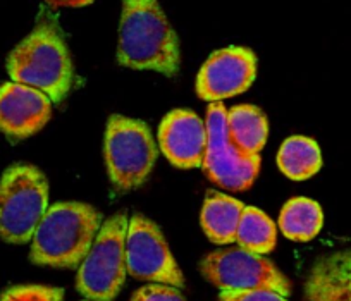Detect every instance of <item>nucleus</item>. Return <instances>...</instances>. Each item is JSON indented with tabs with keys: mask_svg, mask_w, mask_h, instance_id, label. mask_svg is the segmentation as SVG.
<instances>
[{
	"mask_svg": "<svg viewBox=\"0 0 351 301\" xmlns=\"http://www.w3.org/2000/svg\"><path fill=\"white\" fill-rule=\"evenodd\" d=\"M200 272L208 282L224 289H271L288 296L291 284L269 258L243 248L212 252L200 262Z\"/></svg>",
	"mask_w": 351,
	"mask_h": 301,
	"instance_id": "nucleus-7",
	"label": "nucleus"
},
{
	"mask_svg": "<svg viewBox=\"0 0 351 301\" xmlns=\"http://www.w3.org/2000/svg\"><path fill=\"white\" fill-rule=\"evenodd\" d=\"M128 276L138 280L184 287V277L176 263L160 228L145 215L134 214L128 222L126 243Z\"/></svg>",
	"mask_w": 351,
	"mask_h": 301,
	"instance_id": "nucleus-9",
	"label": "nucleus"
},
{
	"mask_svg": "<svg viewBox=\"0 0 351 301\" xmlns=\"http://www.w3.org/2000/svg\"><path fill=\"white\" fill-rule=\"evenodd\" d=\"M117 62L169 77L178 74L180 42L158 0H123Z\"/></svg>",
	"mask_w": 351,
	"mask_h": 301,
	"instance_id": "nucleus-2",
	"label": "nucleus"
},
{
	"mask_svg": "<svg viewBox=\"0 0 351 301\" xmlns=\"http://www.w3.org/2000/svg\"><path fill=\"white\" fill-rule=\"evenodd\" d=\"M102 215L86 204L62 202L49 207L32 238L29 260L36 265L76 269L102 228Z\"/></svg>",
	"mask_w": 351,
	"mask_h": 301,
	"instance_id": "nucleus-3",
	"label": "nucleus"
},
{
	"mask_svg": "<svg viewBox=\"0 0 351 301\" xmlns=\"http://www.w3.org/2000/svg\"><path fill=\"white\" fill-rule=\"evenodd\" d=\"M49 210V181L28 164L11 165L0 179V238L25 245Z\"/></svg>",
	"mask_w": 351,
	"mask_h": 301,
	"instance_id": "nucleus-4",
	"label": "nucleus"
},
{
	"mask_svg": "<svg viewBox=\"0 0 351 301\" xmlns=\"http://www.w3.org/2000/svg\"><path fill=\"white\" fill-rule=\"evenodd\" d=\"M226 130L231 143L246 155H260L267 141V117L255 106H236L226 114Z\"/></svg>",
	"mask_w": 351,
	"mask_h": 301,
	"instance_id": "nucleus-15",
	"label": "nucleus"
},
{
	"mask_svg": "<svg viewBox=\"0 0 351 301\" xmlns=\"http://www.w3.org/2000/svg\"><path fill=\"white\" fill-rule=\"evenodd\" d=\"M245 205L224 193L208 191L202 208L200 224L214 245H231L236 241Z\"/></svg>",
	"mask_w": 351,
	"mask_h": 301,
	"instance_id": "nucleus-14",
	"label": "nucleus"
},
{
	"mask_svg": "<svg viewBox=\"0 0 351 301\" xmlns=\"http://www.w3.org/2000/svg\"><path fill=\"white\" fill-rule=\"evenodd\" d=\"M86 301H90V300H86Z\"/></svg>",
	"mask_w": 351,
	"mask_h": 301,
	"instance_id": "nucleus-22",
	"label": "nucleus"
},
{
	"mask_svg": "<svg viewBox=\"0 0 351 301\" xmlns=\"http://www.w3.org/2000/svg\"><path fill=\"white\" fill-rule=\"evenodd\" d=\"M303 301H351V248L324 255L313 263Z\"/></svg>",
	"mask_w": 351,
	"mask_h": 301,
	"instance_id": "nucleus-13",
	"label": "nucleus"
},
{
	"mask_svg": "<svg viewBox=\"0 0 351 301\" xmlns=\"http://www.w3.org/2000/svg\"><path fill=\"white\" fill-rule=\"evenodd\" d=\"M126 214H117L106 221L92 248L77 269L76 287L90 301H114L124 286L128 232Z\"/></svg>",
	"mask_w": 351,
	"mask_h": 301,
	"instance_id": "nucleus-6",
	"label": "nucleus"
},
{
	"mask_svg": "<svg viewBox=\"0 0 351 301\" xmlns=\"http://www.w3.org/2000/svg\"><path fill=\"white\" fill-rule=\"evenodd\" d=\"M276 239L278 231L274 222L256 207H245L236 232V243L239 248L263 255L274 250Z\"/></svg>",
	"mask_w": 351,
	"mask_h": 301,
	"instance_id": "nucleus-18",
	"label": "nucleus"
},
{
	"mask_svg": "<svg viewBox=\"0 0 351 301\" xmlns=\"http://www.w3.org/2000/svg\"><path fill=\"white\" fill-rule=\"evenodd\" d=\"M52 116V102L45 93L9 81L0 84V131L12 140L38 133Z\"/></svg>",
	"mask_w": 351,
	"mask_h": 301,
	"instance_id": "nucleus-11",
	"label": "nucleus"
},
{
	"mask_svg": "<svg viewBox=\"0 0 351 301\" xmlns=\"http://www.w3.org/2000/svg\"><path fill=\"white\" fill-rule=\"evenodd\" d=\"M158 145L176 167H202L207 148V124L191 110H172L158 126Z\"/></svg>",
	"mask_w": 351,
	"mask_h": 301,
	"instance_id": "nucleus-12",
	"label": "nucleus"
},
{
	"mask_svg": "<svg viewBox=\"0 0 351 301\" xmlns=\"http://www.w3.org/2000/svg\"><path fill=\"white\" fill-rule=\"evenodd\" d=\"M8 74L59 106L73 88L74 67L56 12L43 9L33 32L9 53Z\"/></svg>",
	"mask_w": 351,
	"mask_h": 301,
	"instance_id": "nucleus-1",
	"label": "nucleus"
},
{
	"mask_svg": "<svg viewBox=\"0 0 351 301\" xmlns=\"http://www.w3.org/2000/svg\"><path fill=\"white\" fill-rule=\"evenodd\" d=\"M256 77V56L246 47H228L212 53L197 76V93L207 102L245 93Z\"/></svg>",
	"mask_w": 351,
	"mask_h": 301,
	"instance_id": "nucleus-10",
	"label": "nucleus"
},
{
	"mask_svg": "<svg viewBox=\"0 0 351 301\" xmlns=\"http://www.w3.org/2000/svg\"><path fill=\"white\" fill-rule=\"evenodd\" d=\"M107 172L117 191H131L143 184L157 160V145L143 121L110 116L104 141Z\"/></svg>",
	"mask_w": 351,
	"mask_h": 301,
	"instance_id": "nucleus-5",
	"label": "nucleus"
},
{
	"mask_svg": "<svg viewBox=\"0 0 351 301\" xmlns=\"http://www.w3.org/2000/svg\"><path fill=\"white\" fill-rule=\"evenodd\" d=\"M131 301H186L178 287L167 284H148L133 294Z\"/></svg>",
	"mask_w": 351,
	"mask_h": 301,
	"instance_id": "nucleus-20",
	"label": "nucleus"
},
{
	"mask_svg": "<svg viewBox=\"0 0 351 301\" xmlns=\"http://www.w3.org/2000/svg\"><path fill=\"white\" fill-rule=\"evenodd\" d=\"M0 301H64V289L38 284L12 286L0 294Z\"/></svg>",
	"mask_w": 351,
	"mask_h": 301,
	"instance_id": "nucleus-19",
	"label": "nucleus"
},
{
	"mask_svg": "<svg viewBox=\"0 0 351 301\" xmlns=\"http://www.w3.org/2000/svg\"><path fill=\"white\" fill-rule=\"evenodd\" d=\"M278 165L293 181H305L320 171L322 155L319 145L306 136L288 138L279 148Z\"/></svg>",
	"mask_w": 351,
	"mask_h": 301,
	"instance_id": "nucleus-16",
	"label": "nucleus"
},
{
	"mask_svg": "<svg viewBox=\"0 0 351 301\" xmlns=\"http://www.w3.org/2000/svg\"><path fill=\"white\" fill-rule=\"evenodd\" d=\"M226 107L212 102L207 110V148L202 162L205 176L229 191H245L255 182L260 155H246L231 143L226 130Z\"/></svg>",
	"mask_w": 351,
	"mask_h": 301,
	"instance_id": "nucleus-8",
	"label": "nucleus"
},
{
	"mask_svg": "<svg viewBox=\"0 0 351 301\" xmlns=\"http://www.w3.org/2000/svg\"><path fill=\"white\" fill-rule=\"evenodd\" d=\"M324 224L322 208L308 198H293L282 207L279 228L293 241H310L320 232Z\"/></svg>",
	"mask_w": 351,
	"mask_h": 301,
	"instance_id": "nucleus-17",
	"label": "nucleus"
},
{
	"mask_svg": "<svg viewBox=\"0 0 351 301\" xmlns=\"http://www.w3.org/2000/svg\"><path fill=\"white\" fill-rule=\"evenodd\" d=\"M219 301H288L286 296L271 289H224Z\"/></svg>",
	"mask_w": 351,
	"mask_h": 301,
	"instance_id": "nucleus-21",
	"label": "nucleus"
}]
</instances>
